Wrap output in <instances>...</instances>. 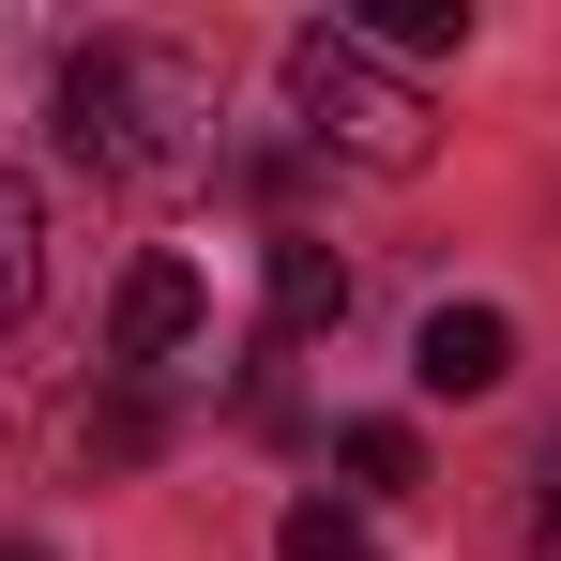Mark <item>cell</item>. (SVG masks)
<instances>
[{
	"label": "cell",
	"mask_w": 561,
	"mask_h": 561,
	"mask_svg": "<svg viewBox=\"0 0 561 561\" xmlns=\"http://www.w3.org/2000/svg\"><path fill=\"white\" fill-rule=\"evenodd\" d=\"M61 152L122 197H197L228 168V106L197 77L183 46H152V31H92L77 61H61Z\"/></svg>",
	"instance_id": "6da1fadb"
},
{
	"label": "cell",
	"mask_w": 561,
	"mask_h": 561,
	"mask_svg": "<svg viewBox=\"0 0 561 561\" xmlns=\"http://www.w3.org/2000/svg\"><path fill=\"white\" fill-rule=\"evenodd\" d=\"M288 122H304V152H334V168H365V183H410L425 152H440V122L425 92L379 61L350 15H319V31H288Z\"/></svg>",
	"instance_id": "7a4b0ae2"
},
{
	"label": "cell",
	"mask_w": 561,
	"mask_h": 561,
	"mask_svg": "<svg viewBox=\"0 0 561 561\" xmlns=\"http://www.w3.org/2000/svg\"><path fill=\"white\" fill-rule=\"evenodd\" d=\"M197 334H213L197 259H137V274H122V304H106V365H168V350H197Z\"/></svg>",
	"instance_id": "3957f363"
},
{
	"label": "cell",
	"mask_w": 561,
	"mask_h": 561,
	"mask_svg": "<svg viewBox=\"0 0 561 561\" xmlns=\"http://www.w3.org/2000/svg\"><path fill=\"white\" fill-rule=\"evenodd\" d=\"M410 379H425V394H501V379H516V319H501V304H440V319L410 334Z\"/></svg>",
	"instance_id": "277c9868"
},
{
	"label": "cell",
	"mask_w": 561,
	"mask_h": 561,
	"mask_svg": "<svg viewBox=\"0 0 561 561\" xmlns=\"http://www.w3.org/2000/svg\"><path fill=\"white\" fill-rule=\"evenodd\" d=\"M259 319H274V350L334 334V319H350V259H334V243H304V228H274V259H259Z\"/></svg>",
	"instance_id": "5b68a950"
},
{
	"label": "cell",
	"mask_w": 561,
	"mask_h": 561,
	"mask_svg": "<svg viewBox=\"0 0 561 561\" xmlns=\"http://www.w3.org/2000/svg\"><path fill=\"white\" fill-rule=\"evenodd\" d=\"M350 31H365L379 61H394V77H410V61H440V46H470V0H365V15H350Z\"/></svg>",
	"instance_id": "8992f818"
},
{
	"label": "cell",
	"mask_w": 561,
	"mask_h": 561,
	"mask_svg": "<svg viewBox=\"0 0 561 561\" xmlns=\"http://www.w3.org/2000/svg\"><path fill=\"white\" fill-rule=\"evenodd\" d=\"M31 288H46V213H31V183L0 168V319H31Z\"/></svg>",
	"instance_id": "52a82bcc"
},
{
	"label": "cell",
	"mask_w": 561,
	"mask_h": 561,
	"mask_svg": "<svg viewBox=\"0 0 561 561\" xmlns=\"http://www.w3.org/2000/svg\"><path fill=\"white\" fill-rule=\"evenodd\" d=\"M274 561H379V547H365L350 501H288V516H274Z\"/></svg>",
	"instance_id": "ba28073f"
},
{
	"label": "cell",
	"mask_w": 561,
	"mask_h": 561,
	"mask_svg": "<svg viewBox=\"0 0 561 561\" xmlns=\"http://www.w3.org/2000/svg\"><path fill=\"white\" fill-rule=\"evenodd\" d=\"M334 456H350V485H425V440L410 425H334Z\"/></svg>",
	"instance_id": "9c48e42d"
},
{
	"label": "cell",
	"mask_w": 561,
	"mask_h": 561,
	"mask_svg": "<svg viewBox=\"0 0 561 561\" xmlns=\"http://www.w3.org/2000/svg\"><path fill=\"white\" fill-rule=\"evenodd\" d=\"M531 547L561 561V440H547V456H531Z\"/></svg>",
	"instance_id": "30bf717a"
},
{
	"label": "cell",
	"mask_w": 561,
	"mask_h": 561,
	"mask_svg": "<svg viewBox=\"0 0 561 561\" xmlns=\"http://www.w3.org/2000/svg\"><path fill=\"white\" fill-rule=\"evenodd\" d=\"M0 561H46V547H0Z\"/></svg>",
	"instance_id": "8fae6325"
}]
</instances>
